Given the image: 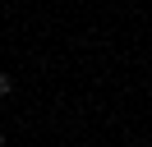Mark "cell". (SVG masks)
<instances>
[{
    "label": "cell",
    "mask_w": 152,
    "mask_h": 147,
    "mask_svg": "<svg viewBox=\"0 0 152 147\" xmlns=\"http://www.w3.org/2000/svg\"><path fill=\"white\" fill-rule=\"evenodd\" d=\"M0 147H5V133H0Z\"/></svg>",
    "instance_id": "7a4b0ae2"
},
{
    "label": "cell",
    "mask_w": 152,
    "mask_h": 147,
    "mask_svg": "<svg viewBox=\"0 0 152 147\" xmlns=\"http://www.w3.org/2000/svg\"><path fill=\"white\" fill-rule=\"evenodd\" d=\"M10 92H14V78H10V74H0V97H10Z\"/></svg>",
    "instance_id": "6da1fadb"
}]
</instances>
